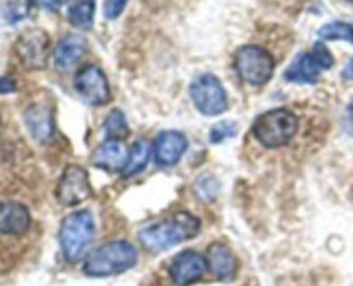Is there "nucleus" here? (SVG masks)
<instances>
[{
	"mask_svg": "<svg viewBox=\"0 0 353 286\" xmlns=\"http://www.w3.org/2000/svg\"><path fill=\"white\" fill-rule=\"evenodd\" d=\"M207 261L196 250H183L172 258L169 265V276L178 286H190L200 281L207 272Z\"/></svg>",
	"mask_w": 353,
	"mask_h": 286,
	"instance_id": "9b49d317",
	"label": "nucleus"
},
{
	"mask_svg": "<svg viewBox=\"0 0 353 286\" xmlns=\"http://www.w3.org/2000/svg\"><path fill=\"white\" fill-rule=\"evenodd\" d=\"M86 40L79 34H65L64 38L59 40V43L54 48V62L59 69L68 71L74 68L83 55L86 54Z\"/></svg>",
	"mask_w": 353,
	"mask_h": 286,
	"instance_id": "dca6fc26",
	"label": "nucleus"
},
{
	"mask_svg": "<svg viewBox=\"0 0 353 286\" xmlns=\"http://www.w3.org/2000/svg\"><path fill=\"white\" fill-rule=\"evenodd\" d=\"M138 250L126 240H114L95 248L83 264V272L90 278H107L130 271L137 265Z\"/></svg>",
	"mask_w": 353,
	"mask_h": 286,
	"instance_id": "f03ea898",
	"label": "nucleus"
},
{
	"mask_svg": "<svg viewBox=\"0 0 353 286\" xmlns=\"http://www.w3.org/2000/svg\"><path fill=\"white\" fill-rule=\"evenodd\" d=\"M0 127H2V119H0Z\"/></svg>",
	"mask_w": 353,
	"mask_h": 286,
	"instance_id": "c85d7f7f",
	"label": "nucleus"
},
{
	"mask_svg": "<svg viewBox=\"0 0 353 286\" xmlns=\"http://www.w3.org/2000/svg\"><path fill=\"white\" fill-rule=\"evenodd\" d=\"M343 78H353V59H352L350 62H348L347 68H345Z\"/></svg>",
	"mask_w": 353,
	"mask_h": 286,
	"instance_id": "cd10ccee",
	"label": "nucleus"
},
{
	"mask_svg": "<svg viewBox=\"0 0 353 286\" xmlns=\"http://www.w3.org/2000/svg\"><path fill=\"white\" fill-rule=\"evenodd\" d=\"M62 0H28V6L38 7V9H47L52 12H57L61 9Z\"/></svg>",
	"mask_w": 353,
	"mask_h": 286,
	"instance_id": "a878e982",
	"label": "nucleus"
},
{
	"mask_svg": "<svg viewBox=\"0 0 353 286\" xmlns=\"http://www.w3.org/2000/svg\"><path fill=\"white\" fill-rule=\"evenodd\" d=\"M152 152H154V147L150 145V141L145 140V138H140L133 143L131 150L128 152V161L126 165L121 171V176L124 179H130L133 176L140 174L145 167H147L148 161L152 157Z\"/></svg>",
	"mask_w": 353,
	"mask_h": 286,
	"instance_id": "a211bd4d",
	"label": "nucleus"
},
{
	"mask_svg": "<svg viewBox=\"0 0 353 286\" xmlns=\"http://www.w3.org/2000/svg\"><path fill=\"white\" fill-rule=\"evenodd\" d=\"M200 227L202 224H200L199 217L190 212H179L171 219L143 227L138 233V240L147 250L164 252L183 241L195 238Z\"/></svg>",
	"mask_w": 353,
	"mask_h": 286,
	"instance_id": "f257e3e1",
	"label": "nucleus"
},
{
	"mask_svg": "<svg viewBox=\"0 0 353 286\" xmlns=\"http://www.w3.org/2000/svg\"><path fill=\"white\" fill-rule=\"evenodd\" d=\"M103 130H105L107 140H121L128 136L130 133V127H128L126 116L121 109H112L109 112V116L105 117V124H103Z\"/></svg>",
	"mask_w": 353,
	"mask_h": 286,
	"instance_id": "412c9836",
	"label": "nucleus"
},
{
	"mask_svg": "<svg viewBox=\"0 0 353 286\" xmlns=\"http://www.w3.org/2000/svg\"><path fill=\"white\" fill-rule=\"evenodd\" d=\"M207 267L221 281H230L236 276L238 262L233 252L223 243H212L205 252Z\"/></svg>",
	"mask_w": 353,
	"mask_h": 286,
	"instance_id": "2eb2a0df",
	"label": "nucleus"
},
{
	"mask_svg": "<svg viewBox=\"0 0 353 286\" xmlns=\"http://www.w3.org/2000/svg\"><path fill=\"white\" fill-rule=\"evenodd\" d=\"M74 90L79 99L92 107H102L112 99L109 79L99 65L83 68L74 78Z\"/></svg>",
	"mask_w": 353,
	"mask_h": 286,
	"instance_id": "1a4fd4ad",
	"label": "nucleus"
},
{
	"mask_svg": "<svg viewBox=\"0 0 353 286\" xmlns=\"http://www.w3.org/2000/svg\"><path fill=\"white\" fill-rule=\"evenodd\" d=\"M152 147H154L155 162L162 167H171L181 161L186 148H188V140L179 131L168 130L159 133Z\"/></svg>",
	"mask_w": 353,
	"mask_h": 286,
	"instance_id": "f8f14e48",
	"label": "nucleus"
},
{
	"mask_svg": "<svg viewBox=\"0 0 353 286\" xmlns=\"http://www.w3.org/2000/svg\"><path fill=\"white\" fill-rule=\"evenodd\" d=\"M299 126V117L292 110L279 107L261 114L255 119L252 131L265 148H279L288 145L295 138Z\"/></svg>",
	"mask_w": 353,
	"mask_h": 286,
	"instance_id": "20e7f679",
	"label": "nucleus"
},
{
	"mask_svg": "<svg viewBox=\"0 0 353 286\" xmlns=\"http://www.w3.org/2000/svg\"><path fill=\"white\" fill-rule=\"evenodd\" d=\"M190 96L200 114L216 117L226 112L230 100L221 79L214 74H200L190 86Z\"/></svg>",
	"mask_w": 353,
	"mask_h": 286,
	"instance_id": "0eeeda50",
	"label": "nucleus"
},
{
	"mask_svg": "<svg viewBox=\"0 0 353 286\" xmlns=\"http://www.w3.org/2000/svg\"><path fill=\"white\" fill-rule=\"evenodd\" d=\"M31 216L19 202H0V234L19 236L30 229Z\"/></svg>",
	"mask_w": 353,
	"mask_h": 286,
	"instance_id": "4468645a",
	"label": "nucleus"
},
{
	"mask_svg": "<svg viewBox=\"0 0 353 286\" xmlns=\"http://www.w3.org/2000/svg\"><path fill=\"white\" fill-rule=\"evenodd\" d=\"M17 59L26 69H45L50 54V38L43 30H26L14 45Z\"/></svg>",
	"mask_w": 353,
	"mask_h": 286,
	"instance_id": "9d476101",
	"label": "nucleus"
},
{
	"mask_svg": "<svg viewBox=\"0 0 353 286\" xmlns=\"http://www.w3.org/2000/svg\"><path fill=\"white\" fill-rule=\"evenodd\" d=\"M238 133V124L231 123V121H223V123L216 124V126L210 130L209 136L212 143H223V141L230 140L234 134Z\"/></svg>",
	"mask_w": 353,
	"mask_h": 286,
	"instance_id": "b1692460",
	"label": "nucleus"
},
{
	"mask_svg": "<svg viewBox=\"0 0 353 286\" xmlns=\"http://www.w3.org/2000/svg\"><path fill=\"white\" fill-rule=\"evenodd\" d=\"M233 65L241 81L252 86H264L274 74L276 61L271 52L261 45H243L234 54Z\"/></svg>",
	"mask_w": 353,
	"mask_h": 286,
	"instance_id": "39448f33",
	"label": "nucleus"
},
{
	"mask_svg": "<svg viewBox=\"0 0 353 286\" xmlns=\"http://www.w3.org/2000/svg\"><path fill=\"white\" fill-rule=\"evenodd\" d=\"M128 2L130 0H105L103 2V17L109 21L117 19L123 14V10L126 9Z\"/></svg>",
	"mask_w": 353,
	"mask_h": 286,
	"instance_id": "393cba45",
	"label": "nucleus"
},
{
	"mask_svg": "<svg viewBox=\"0 0 353 286\" xmlns=\"http://www.w3.org/2000/svg\"><path fill=\"white\" fill-rule=\"evenodd\" d=\"M0 12L7 24H16L28 16V7L21 2H7L0 6Z\"/></svg>",
	"mask_w": 353,
	"mask_h": 286,
	"instance_id": "5701e85b",
	"label": "nucleus"
},
{
	"mask_svg": "<svg viewBox=\"0 0 353 286\" xmlns=\"http://www.w3.org/2000/svg\"><path fill=\"white\" fill-rule=\"evenodd\" d=\"M24 124L31 136L40 143H47L55 134L54 112L43 103H33L24 110Z\"/></svg>",
	"mask_w": 353,
	"mask_h": 286,
	"instance_id": "ddd939ff",
	"label": "nucleus"
},
{
	"mask_svg": "<svg viewBox=\"0 0 353 286\" xmlns=\"http://www.w3.org/2000/svg\"><path fill=\"white\" fill-rule=\"evenodd\" d=\"M348 2H353V0H348Z\"/></svg>",
	"mask_w": 353,
	"mask_h": 286,
	"instance_id": "c756f323",
	"label": "nucleus"
},
{
	"mask_svg": "<svg viewBox=\"0 0 353 286\" xmlns=\"http://www.w3.org/2000/svg\"><path fill=\"white\" fill-rule=\"evenodd\" d=\"M334 65V57L324 41H317L310 52H302L293 59L285 71V79L290 83H307L312 85L319 79L321 72Z\"/></svg>",
	"mask_w": 353,
	"mask_h": 286,
	"instance_id": "423d86ee",
	"label": "nucleus"
},
{
	"mask_svg": "<svg viewBox=\"0 0 353 286\" xmlns=\"http://www.w3.org/2000/svg\"><path fill=\"white\" fill-rule=\"evenodd\" d=\"M17 90L16 81L9 76H0V95H9Z\"/></svg>",
	"mask_w": 353,
	"mask_h": 286,
	"instance_id": "bb28decb",
	"label": "nucleus"
},
{
	"mask_svg": "<svg viewBox=\"0 0 353 286\" xmlns=\"http://www.w3.org/2000/svg\"><path fill=\"white\" fill-rule=\"evenodd\" d=\"M128 161V150L121 140H105L93 152L92 162L103 171H123Z\"/></svg>",
	"mask_w": 353,
	"mask_h": 286,
	"instance_id": "f3484780",
	"label": "nucleus"
},
{
	"mask_svg": "<svg viewBox=\"0 0 353 286\" xmlns=\"http://www.w3.org/2000/svg\"><path fill=\"white\" fill-rule=\"evenodd\" d=\"M93 188L90 176L85 167L78 164H69L62 172L55 188L57 202L64 207H76L86 202L92 196Z\"/></svg>",
	"mask_w": 353,
	"mask_h": 286,
	"instance_id": "6e6552de",
	"label": "nucleus"
},
{
	"mask_svg": "<svg viewBox=\"0 0 353 286\" xmlns=\"http://www.w3.org/2000/svg\"><path fill=\"white\" fill-rule=\"evenodd\" d=\"M95 236V221L90 210H76L62 219L59 227V243L65 261L78 262Z\"/></svg>",
	"mask_w": 353,
	"mask_h": 286,
	"instance_id": "7ed1b4c3",
	"label": "nucleus"
},
{
	"mask_svg": "<svg viewBox=\"0 0 353 286\" xmlns=\"http://www.w3.org/2000/svg\"><path fill=\"white\" fill-rule=\"evenodd\" d=\"M95 19V0H74L68 7V21L79 30H90Z\"/></svg>",
	"mask_w": 353,
	"mask_h": 286,
	"instance_id": "6ab92c4d",
	"label": "nucleus"
},
{
	"mask_svg": "<svg viewBox=\"0 0 353 286\" xmlns=\"http://www.w3.org/2000/svg\"><path fill=\"white\" fill-rule=\"evenodd\" d=\"M321 41H348L353 43V24L345 23V21H333L317 31Z\"/></svg>",
	"mask_w": 353,
	"mask_h": 286,
	"instance_id": "aec40b11",
	"label": "nucleus"
},
{
	"mask_svg": "<svg viewBox=\"0 0 353 286\" xmlns=\"http://www.w3.org/2000/svg\"><path fill=\"white\" fill-rule=\"evenodd\" d=\"M219 193V181L214 176L203 174L195 181V195L199 196L202 202H210Z\"/></svg>",
	"mask_w": 353,
	"mask_h": 286,
	"instance_id": "4be33fe9",
	"label": "nucleus"
}]
</instances>
